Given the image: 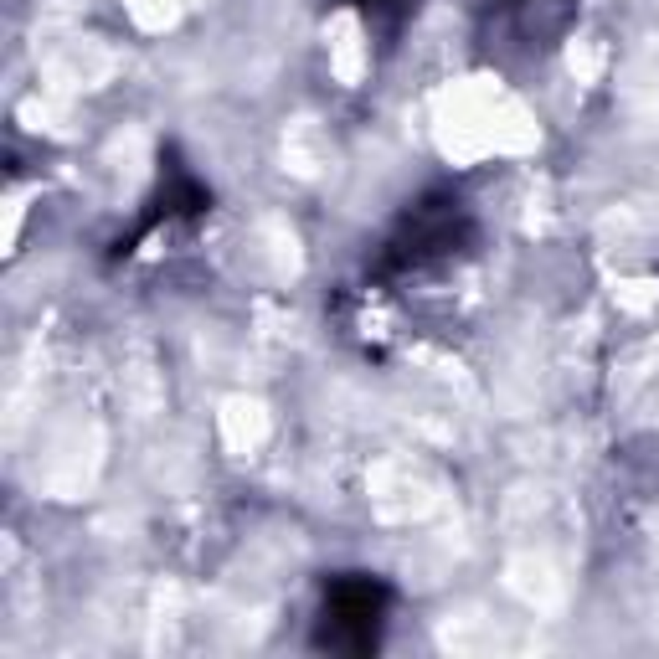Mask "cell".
<instances>
[{
  "label": "cell",
  "instance_id": "obj_1",
  "mask_svg": "<svg viewBox=\"0 0 659 659\" xmlns=\"http://www.w3.org/2000/svg\"><path fill=\"white\" fill-rule=\"evenodd\" d=\"M355 36H361V26H355ZM355 36H350V42H355ZM330 57H335L340 77H346V57H350V52H346V47H330ZM355 57H366V62H371V47H355Z\"/></svg>",
  "mask_w": 659,
  "mask_h": 659
}]
</instances>
